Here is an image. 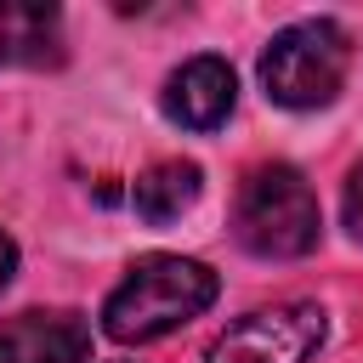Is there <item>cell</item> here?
<instances>
[{
    "label": "cell",
    "instance_id": "277c9868",
    "mask_svg": "<svg viewBox=\"0 0 363 363\" xmlns=\"http://www.w3.org/2000/svg\"><path fill=\"white\" fill-rule=\"evenodd\" d=\"M323 346V306L284 301L244 312L210 340V363H306Z\"/></svg>",
    "mask_w": 363,
    "mask_h": 363
},
{
    "label": "cell",
    "instance_id": "30bf717a",
    "mask_svg": "<svg viewBox=\"0 0 363 363\" xmlns=\"http://www.w3.org/2000/svg\"><path fill=\"white\" fill-rule=\"evenodd\" d=\"M11 272H17V244H11L6 233H0V289L11 284Z\"/></svg>",
    "mask_w": 363,
    "mask_h": 363
},
{
    "label": "cell",
    "instance_id": "8992f818",
    "mask_svg": "<svg viewBox=\"0 0 363 363\" xmlns=\"http://www.w3.org/2000/svg\"><path fill=\"white\" fill-rule=\"evenodd\" d=\"M159 102H164V113L182 130H216L233 113V102H238V79H233V68L221 57H193V62H182L164 79Z\"/></svg>",
    "mask_w": 363,
    "mask_h": 363
},
{
    "label": "cell",
    "instance_id": "3957f363",
    "mask_svg": "<svg viewBox=\"0 0 363 363\" xmlns=\"http://www.w3.org/2000/svg\"><path fill=\"white\" fill-rule=\"evenodd\" d=\"M352 68V40L340 23L329 17H306L272 34V45L261 51V85L278 108H323L340 96Z\"/></svg>",
    "mask_w": 363,
    "mask_h": 363
},
{
    "label": "cell",
    "instance_id": "5b68a950",
    "mask_svg": "<svg viewBox=\"0 0 363 363\" xmlns=\"http://www.w3.org/2000/svg\"><path fill=\"white\" fill-rule=\"evenodd\" d=\"M91 323L79 312H17L0 323V363H85Z\"/></svg>",
    "mask_w": 363,
    "mask_h": 363
},
{
    "label": "cell",
    "instance_id": "9c48e42d",
    "mask_svg": "<svg viewBox=\"0 0 363 363\" xmlns=\"http://www.w3.org/2000/svg\"><path fill=\"white\" fill-rule=\"evenodd\" d=\"M346 227H352V238H363V159L346 182Z\"/></svg>",
    "mask_w": 363,
    "mask_h": 363
},
{
    "label": "cell",
    "instance_id": "6da1fadb",
    "mask_svg": "<svg viewBox=\"0 0 363 363\" xmlns=\"http://www.w3.org/2000/svg\"><path fill=\"white\" fill-rule=\"evenodd\" d=\"M216 301V272L187 255H142L102 306V329L125 346L159 340Z\"/></svg>",
    "mask_w": 363,
    "mask_h": 363
},
{
    "label": "cell",
    "instance_id": "52a82bcc",
    "mask_svg": "<svg viewBox=\"0 0 363 363\" xmlns=\"http://www.w3.org/2000/svg\"><path fill=\"white\" fill-rule=\"evenodd\" d=\"M62 57V11L45 0H0V62L45 68Z\"/></svg>",
    "mask_w": 363,
    "mask_h": 363
},
{
    "label": "cell",
    "instance_id": "ba28073f",
    "mask_svg": "<svg viewBox=\"0 0 363 363\" xmlns=\"http://www.w3.org/2000/svg\"><path fill=\"white\" fill-rule=\"evenodd\" d=\"M199 187H204V170H199L193 159H164V164H153V170H142V176H136L130 204H136V216H142V221L164 227V221H176L182 210H193Z\"/></svg>",
    "mask_w": 363,
    "mask_h": 363
},
{
    "label": "cell",
    "instance_id": "7a4b0ae2",
    "mask_svg": "<svg viewBox=\"0 0 363 363\" xmlns=\"http://www.w3.org/2000/svg\"><path fill=\"white\" fill-rule=\"evenodd\" d=\"M233 233L261 261H295V255L318 250V233H323L318 193L306 187V176L295 164H261V170H250V182L238 193Z\"/></svg>",
    "mask_w": 363,
    "mask_h": 363
}]
</instances>
